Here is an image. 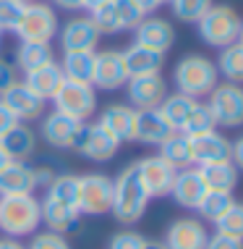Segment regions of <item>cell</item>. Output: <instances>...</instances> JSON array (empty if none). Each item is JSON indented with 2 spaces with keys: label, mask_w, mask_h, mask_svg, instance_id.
Wrapping results in <instances>:
<instances>
[{
  "label": "cell",
  "mask_w": 243,
  "mask_h": 249,
  "mask_svg": "<svg viewBox=\"0 0 243 249\" xmlns=\"http://www.w3.org/2000/svg\"><path fill=\"white\" fill-rule=\"evenodd\" d=\"M133 3L141 8V13H144V16H152V11H157L160 5L167 3V0H133Z\"/></svg>",
  "instance_id": "obj_46"
},
{
  "label": "cell",
  "mask_w": 243,
  "mask_h": 249,
  "mask_svg": "<svg viewBox=\"0 0 243 249\" xmlns=\"http://www.w3.org/2000/svg\"><path fill=\"white\" fill-rule=\"evenodd\" d=\"M0 103L13 113V118H16L18 124L37 121V118H42V113H45V100L37 97L24 82L11 84L8 89L0 95Z\"/></svg>",
  "instance_id": "obj_15"
},
{
  "label": "cell",
  "mask_w": 243,
  "mask_h": 249,
  "mask_svg": "<svg viewBox=\"0 0 243 249\" xmlns=\"http://www.w3.org/2000/svg\"><path fill=\"white\" fill-rule=\"evenodd\" d=\"M50 60H55L52 58L50 42H21L18 50H16V66L24 73L34 71V69H39V66L50 63Z\"/></svg>",
  "instance_id": "obj_32"
},
{
  "label": "cell",
  "mask_w": 243,
  "mask_h": 249,
  "mask_svg": "<svg viewBox=\"0 0 243 249\" xmlns=\"http://www.w3.org/2000/svg\"><path fill=\"white\" fill-rule=\"evenodd\" d=\"M89 18L99 29V35H120L133 29L144 18V13L133 0H105L102 5L89 11Z\"/></svg>",
  "instance_id": "obj_5"
},
{
  "label": "cell",
  "mask_w": 243,
  "mask_h": 249,
  "mask_svg": "<svg viewBox=\"0 0 243 249\" xmlns=\"http://www.w3.org/2000/svg\"><path fill=\"white\" fill-rule=\"evenodd\" d=\"M241 21L243 18L235 13V8L225 3H217V5H209V11L196 21L199 26V37L204 39V45L209 48H227L238 39V29H241Z\"/></svg>",
  "instance_id": "obj_4"
},
{
  "label": "cell",
  "mask_w": 243,
  "mask_h": 249,
  "mask_svg": "<svg viewBox=\"0 0 243 249\" xmlns=\"http://www.w3.org/2000/svg\"><path fill=\"white\" fill-rule=\"evenodd\" d=\"M173 84L180 95H188L194 100L207 97L214 87L220 84V73L212 58L199 55V53H188L175 63L173 69Z\"/></svg>",
  "instance_id": "obj_3"
},
{
  "label": "cell",
  "mask_w": 243,
  "mask_h": 249,
  "mask_svg": "<svg viewBox=\"0 0 243 249\" xmlns=\"http://www.w3.org/2000/svg\"><path fill=\"white\" fill-rule=\"evenodd\" d=\"M204 249H243L241 239H230V236H222V233H209Z\"/></svg>",
  "instance_id": "obj_42"
},
{
  "label": "cell",
  "mask_w": 243,
  "mask_h": 249,
  "mask_svg": "<svg viewBox=\"0 0 243 249\" xmlns=\"http://www.w3.org/2000/svg\"><path fill=\"white\" fill-rule=\"evenodd\" d=\"M207 107L212 110L214 124L222 129H238L243 126V84H217L209 92Z\"/></svg>",
  "instance_id": "obj_7"
},
{
  "label": "cell",
  "mask_w": 243,
  "mask_h": 249,
  "mask_svg": "<svg viewBox=\"0 0 243 249\" xmlns=\"http://www.w3.org/2000/svg\"><path fill=\"white\" fill-rule=\"evenodd\" d=\"M73 152H79L84 160L92 163H107L110 158H115L120 150V142L113 137L107 129H102L99 124H81V129L73 139Z\"/></svg>",
  "instance_id": "obj_6"
},
{
  "label": "cell",
  "mask_w": 243,
  "mask_h": 249,
  "mask_svg": "<svg viewBox=\"0 0 243 249\" xmlns=\"http://www.w3.org/2000/svg\"><path fill=\"white\" fill-rule=\"evenodd\" d=\"M58 39L63 53H79V50H92L99 42V29L94 26L89 16H79L65 21L63 29H58Z\"/></svg>",
  "instance_id": "obj_19"
},
{
  "label": "cell",
  "mask_w": 243,
  "mask_h": 249,
  "mask_svg": "<svg viewBox=\"0 0 243 249\" xmlns=\"http://www.w3.org/2000/svg\"><path fill=\"white\" fill-rule=\"evenodd\" d=\"M0 249H26V244H21L18 239L3 236V239H0Z\"/></svg>",
  "instance_id": "obj_48"
},
{
  "label": "cell",
  "mask_w": 243,
  "mask_h": 249,
  "mask_svg": "<svg viewBox=\"0 0 243 249\" xmlns=\"http://www.w3.org/2000/svg\"><path fill=\"white\" fill-rule=\"evenodd\" d=\"M16 66L8 63L5 58H0V95H3L5 89H8L11 84H16Z\"/></svg>",
  "instance_id": "obj_43"
},
{
  "label": "cell",
  "mask_w": 243,
  "mask_h": 249,
  "mask_svg": "<svg viewBox=\"0 0 243 249\" xmlns=\"http://www.w3.org/2000/svg\"><path fill=\"white\" fill-rule=\"evenodd\" d=\"M214 66H217L220 76H225V82L243 84V45L233 42V45H227V48H222Z\"/></svg>",
  "instance_id": "obj_33"
},
{
  "label": "cell",
  "mask_w": 243,
  "mask_h": 249,
  "mask_svg": "<svg viewBox=\"0 0 243 249\" xmlns=\"http://www.w3.org/2000/svg\"><path fill=\"white\" fill-rule=\"evenodd\" d=\"M63 82H65V76H63V71H60V63H55V60H50V63H45V66H39V69L29 71V73H26V79H24V84L29 87L37 97H42L45 103L55 97V92L60 89V84H63Z\"/></svg>",
  "instance_id": "obj_26"
},
{
  "label": "cell",
  "mask_w": 243,
  "mask_h": 249,
  "mask_svg": "<svg viewBox=\"0 0 243 249\" xmlns=\"http://www.w3.org/2000/svg\"><path fill=\"white\" fill-rule=\"evenodd\" d=\"M230 160H233V165L238 168V171H243V134L235 142H230Z\"/></svg>",
  "instance_id": "obj_44"
},
{
  "label": "cell",
  "mask_w": 243,
  "mask_h": 249,
  "mask_svg": "<svg viewBox=\"0 0 243 249\" xmlns=\"http://www.w3.org/2000/svg\"><path fill=\"white\" fill-rule=\"evenodd\" d=\"M196 105H199V100L175 92V95H165V100L160 103L157 110L162 113V118L173 126V131H183L186 121H188V116L194 113V107H196Z\"/></svg>",
  "instance_id": "obj_29"
},
{
  "label": "cell",
  "mask_w": 243,
  "mask_h": 249,
  "mask_svg": "<svg viewBox=\"0 0 243 249\" xmlns=\"http://www.w3.org/2000/svg\"><path fill=\"white\" fill-rule=\"evenodd\" d=\"M139 176L144 181V189L149 194V199L170 197V186L175 178V168L160 158V155H146V158L136 160Z\"/></svg>",
  "instance_id": "obj_13"
},
{
  "label": "cell",
  "mask_w": 243,
  "mask_h": 249,
  "mask_svg": "<svg viewBox=\"0 0 243 249\" xmlns=\"http://www.w3.org/2000/svg\"><path fill=\"white\" fill-rule=\"evenodd\" d=\"M207 194V184L201 178L196 165H188L175 171L173 186H170V197L175 199V205L186 207V210H196L199 199Z\"/></svg>",
  "instance_id": "obj_20"
},
{
  "label": "cell",
  "mask_w": 243,
  "mask_h": 249,
  "mask_svg": "<svg viewBox=\"0 0 243 249\" xmlns=\"http://www.w3.org/2000/svg\"><path fill=\"white\" fill-rule=\"evenodd\" d=\"M128 73L120 50H99L94 53V73H92V87L105 92H115L126 87Z\"/></svg>",
  "instance_id": "obj_12"
},
{
  "label": "cell",
  "mask_w": 243,
  "mask_h": 249,
  "mask_svg": "<svg viewBox=\"0 0 243 249\" xmlns=\"http://www.w3.org/2000/svg\"><path fill=\"white\" fill-rule=\"evenodd\" d=\"M26 249H71V244L63 233L42 231V233H32V241L26 244Z\"/></svg>",
  "instance_id": "obj_40"
},
{
  "label": "cell",
  "mask_w": 243,
  "mask_h": 249,
  "mask_svg": "<svg viewBox=\"0 0 243 249\" xmlns=\"http://www.w3.org/2000/svg\"><path fill=\"white\" fill-rule=\"evenodd\" d=\"M21 3H29V0H21Z\"/></svg>",
  "instance_id": "obj_54"
},
{
  "label": "cell",
  "mask_w": 243,
  "mask_h": 249,
  "mask_svg": "<svg viewBox=\"0 0 243 249\" xmlns=\"http://www.w3.org/2000/svg\"><path fill=\"white\" fill-rule=\"evenodd\" d=\"M81 124H84V121H76V118L65 116V113L52 110V113H47L42 118V124H39V137H42L50 147H55V150H71Z\"/></svg>",
  "instance_id": "obj_16"
},
{
  "label": "cell",
  "mask_w": 243,
  "mask_h": 249,
  "mask_svg": "<svg viewBox=\"0 0 243 249\" xmlns=\"http://www.w3.org/2000/svg\"><path fill=\"white\" fill-rule=\"evenodd\" d=\"M207 239H209V231L204 220L199 218H178L165 231L167 249H204Z\"/></svg>",
  "instance_id": "obj_17"
},
{
  "label": "cell",
  "mask_w": 243,
  "mask_h": 249,
  "mask_svg": "<svg viewBox=\"0 0 243 249\" xmlns=\"http://www.w3.org/2000/svg\"><path fill=\"white\" fill-rule=\"evenodd\" d=\"M233 192H214V189H207V194L199 199L196 205V213L201 215V220L207 223H217L222 215L227 213V207L233 205Z\"/></svg>",
  "instance_id": "obj_34"
},
{
  "label": "cell",
  "mask_w": 243,
  "mask_h": 249,
  "mask_svg": "<svg viewBox=\"0 0 243 249\" xmlns=\"http://www.w3.org/2000/svg\"><path fill=\"white\" fill-rule=\"evenodd\" d=\"M133 42L141 45V48H146V50H154V53H162V55H165V53L175 45V29L167 18L144 16L136 26H133Z\"/></svg>",
  "instance_id": "obj_14"
},
{
  "label": "cell",
  "mask_w": 243,
  "mask_h": 249,
  "mask_svg": "<svg viewBox=\"0 0 243 249\" xmlns=\"http://www.w3.org/2000/svg\"><path fill=\"white\" fill-rule=\"evenodd\" d=\"M55 5L63 11H81L84 8V0H55Z\"/></svg>",
  "instance_id": "obj_47"
},
{
  "label": "cell",
  "mask_w": 243,
  "mask_h": 249,
  "mask_svg": "<svg viewBox=\"0 0 243 249\" xmlns=\"http://www.w3.org/2000/svg\"><path fill=\"white\" fill-rule=\"evenodd\" d=\"M238 45H243V21H241V29H238V39H235Z\"/></svg>",
  "instance_id": "obj_52"
},
{
  "label": "cell",
  "mask_w": 243,
  "mask_h": 249,
  "mask_svg": "<svg viewBox=\"0 0 243 249\" xmlns=\"http://www.w3.org/2000/svg\"><path fill=\"white\" fill-rule=\"evenodd\" d=\"M97 124L102 126V129L110 131L120 144H123V142H133V134H136V110H133L131 105L113 103V105H107L105 110L99 113Z\"/></svg>",
  "instance_id": "obj_21"
},
{
  "label": "cell",
  "mask_w": 243,
  "mask_h": 249,
  "mask_svg": "<svg viewBox=\"0 0 243 249\" xmlns=\"http://www.w3.org/2000/svg\"><path fill=\"white\" fill-rule=\"evenodd\" d=\"M97 53V50H94ZM94 53L92 50H79V53H63L60 60V71L65 79L81 84H92V73H94Z\"/></svg>",
  "instance_id": "obj_30"
},
{
  "label": "cell",
  "mask_w": 243,
  "mask_h": 249,
  "mask_svg": "<svg viewBox=\"0 0 243 249\" xmlns=\"http://www.w3.org/2000/svg\"><path fill=\"white\" fill-rule=\"evenodd\" d=\"M173 8V16L183 24H196L201 16L209 11L212 0H167Z\"/></svg>",
  "instance_id": "obj_36"
},
{
  "label": "cell",
  "mask_w": 243,
  "mask_h": 249,
  "mask_svg": "<svg viewBox=\"0 0 243 249\" xmlns=\"http://www.w3.org/2000/svg\"><path fill=\"white\" fill-rule=\"evenodd\" d=\"M170 134H173V126L162 118V113L157 107H152V110H136V134H133V142L160 147Z\"/></svg>",
  "instance_id": "obj_23"
},
{
  "label": "cell",
  "mask_w": 243,
  "mask_h": 249,
  "mask_svg": "<svg viewBox=\"0 0 243 249\" xmlns=\"http://www.w3.org/2000/svg\"><path fill=\"white\" fill-rule=\"evenodd\" d=\"M120 55H123L128 79L131 76H146V73H160L162 66H165V55H162V53L146 50L136 42L128 45L126 50H120Z\"/></svg>",
  "instance_id": "obj_24"
},
{
  "label": "cell",
  "mask_w": 243,
  "mask_h": 249,
  "mask_svg": "<svg viewBox=\"0 0 243 249\" xmlns=\"http://www.w3.org/2000/svg\"><path fill=\"white\" fill-rule=\"evenodd\" d=\"M191 144V163L194 165H209V163H222L230 160V139L225 134H220L217 129L188 137Z\"/></svg>",
  "instance_id": "obj_18"
},
{
  "label": "cell",
  "mask_w": 243,
  "mask_h": 249,
  "mask_svg": "<svg viewBox=\"0 0 243 249\" xmlns=\"http://www.w3.org/2000/svg\"><path fill=\"white\" fill-rule=\"evenodd\" d=\"M214 233H222V236L243 241V205L241 202H233V205L227 207V213L214 223Z\"/></svg>",
  "instance_id": "obj_37"
},
{
  "label": "cell",
  "mask_w": 243,
  "mask_h": 249,
  "mask_svg": "<svg viewBox=\"0 0 243 249\" xmlns=\"http://www.w3.org/2000/svg\"><path fill=\"white\" fill-rule=\"evenodd\" d=\"M58 29V13L47 3H26L16 35L21 42H52Z\"/></svg>",
  "instance_id": "obj_9"
},
{
  "label": "cell",
  "mask_w": 243,
  "mask_h": 249,
  "mask_svg": "<svg viewBox=\"0 0 243 249\" xmlns=\"http://www.w3.org/2000/svg\"><path fill=\"white\" fill-rule=\"evenodd\" d=\"M26 3L21 0H0V32H16L21 24Z\"/></svg>",
  "instance_id": "obj_39"
},
{
  "label": "cell",
  "mask_w": 243,
  "mask_h": 249,
  "mask_svg": "<svg viewBox=\"0 0 243 249\" xmlns=\"http://www.w3.org/2000/svg\"><path fill=\"white\" fill-rule=\"evenodd\" d=\"M157 155L165 160V163H170L175 171L194 165L191 163V144H188V137H186L183 131H173L170 137L160 144V152Z\"/></svg>",
  "instance_id": "obj_31"
},
{
  "label": "cell",
  "mask_w": 243,
  "mask_h": 249,
  "mask_svg": "<svg viewBox=\"0 0 243 249\" xmlns=\"http://www.w3.org/2000/svg\"><path fill=\"white\" fill-rule=\"evenodd\" d=\"M42 226V210L34 192L29 194H0V231L11 239L32 236Z\"/></svg>",
  "instance_id": "obj_2"
},
{
  "label": "cell",
  "mask_w": 243,
  "mask_h": 249,
  "mask_svg": "<svg viewBox=\"0 0 243 249\" xmlns=\"http://www.w3.org/2000/svg\"><path fill=\"white\" fill-rule=\"evenodd\" d=\"M144 236L141 233H136V231H120V233H115V236L110 239V247L107 249H141L144 247Z\"/></svg>",
  "instance_id": "obj_41"
},
{
  "label": "cell",
  "mask_w": 243,
  "mask_h": 249,
  "mask_svg": "<svg viewBox=\"0 0 243 249\" xmlns=\"http://www.w3.org/2000/svg\"><path fill=\"white\" fill-rule=\"evenodd\" d=\"M79 213L105 215L113 207V178L105 173H84L79 176Z\"/></svg>",
  "instance_id": "obj_10"
},
{
  "label": "cell",
  "mask_w": 243,
  "mask_h": 249,
  "mask_svg": "<svg viewBox=\"0 0 243 249\" xmlns=\"http://www.w3.org/2000/svg\"><path fill=\"white\" fill-rule=\"evenodd\" d=\"M126 95L133 110H152L167 95V82L160 73H146V76H131L126 82Z\"/></svg>",
  "instance_id": "obj_11"
},
{
  "label": "cell",
  "mask_w": 243,
  "mask_h": 249,
  "mask_svg": "<svg viewBox=\"0 0 243 249\" xmlns=\"http://www.w3.org/2000/svg\"><path fill=\"white\" fill-rule=\"evenodd\" d=\"M0 45H3V32H0Z\"/></svg>",
  "instance_id": "obj_53"
},
{
  "label": "cell",
  "mask_w": 243,
  "mask_h": 249,
  "mask_svg": "<svg viewBox=\"0 0 243 249\" xmlns=\"http://www.w3.org/2000/svg\"><path fill=\"white\" fill-rule=\"evenodd\" d=\"M39 210H42V223L47 226V231H55V233H68L79 226L81 213L76 207L68 205H60V202L45 197L39 199Z\"/></svg>",
  "instance_id": "obj_27"
},
{
  "label": "cell",
  "mask_w": 243,
  "mask_h": 249,
  "mask_svg": "<svg viewBox=\"0 0 243 249\" xmlns=\"http://www.w3.org/2000/svg\"><path fill=\"white\" fill-rule=\"evenodd\" d=\"M105 0H84V11H94L97 5H102Z\"/></svg>",
  "instance_id": "obj_50"
},
{
  "label": "cell",
  "mask_w": 243,
  "mask_h": 249,
  "mask_svg": "<svg viewBox=\"0 0 243 249\" xmlns=\"http://www.w3.org/2000/svg\"><path fill=\"white\" fill-rule=\"evenodd\" d=\"M37 189L34 165L24 160H8L0 171V194H29Z\"/></svg>",
  "instance_id": "obj_22"
},
{
  "label": "cell",
  "mask_w": 243,
  "mask_h": 249,
  "mask_svg": "<svg viewBox=\"0 0 243 249\" xmlns=\"http://www.w3.org/2000/svg\"><path fill=\"white\" fill-rule=\"evenodd\" d=\"M5 163H8V155H5L3 150H0V171H3V168H5Z\"/></svg>",
  "instance_id": "obj_51"
},
{
  "label": "cell",
  "mask_w": 243,
  "mask_h": 249,
  "mask_svg": "<svg viewBox=\"0 0 243 249\" xmlns=\"http://www.w3.org/2000/svg\"><path fill=\"white\" fill-rule=\"evenodd\" d=\"M217 124H214V116L212 110L207 107V103H199L194 107V113L188 116L186 126H183V134L186 137H196V134H207V131H214Z\"/></svg>",
  "instance_id": "obj_38"
},
{
  "label": "cell",
  "mask_w": 243,
  "mask_h": 249,
  "mask_svg": "<svg viewBox=\"0 0 243 249\" xmlns=\"http://www.w3.org/2000/svg\"><path fill=\"white\" fill-rule=\"evenodd\" d=\"M201 178H204L207 189L214 192H233L238 186L241 171L233 165V160H222V163H209V165H196Z\"/></svg>",
  "instance_id": "obj_28"
},
{
  "label": "cell",
  "mask_w": 243,
  "mask_h": 249,
  "mask_svg": "<svg viewBox=\"0 0 243 249\" xmlns=\"http://www.w3.org/2000/svg\"><path fill=\"white\" fill-rule=\"evenodd\" d=\"M50 103L55 105L52 110L65 113V116H71L76 121H89V116L97 110V92H94L92 84H81V82L65 79Z\"/></svg>",
  "instance_id": "obj_8"
},
{
  "label": "cell",
  "mask_w": 243,
  "mask_h": 249,
  "mask_svg": "<svg viewBox=\"0 0 243 249\" xmlns=\"http://www.w3.org/2000/svg\"><path fill=\"white\" fill-rule=\"evenodd\" d=\"M16 124H18V121L13 118V113H11L3 103H0V137H3V134L8 131V129H13Z\"/></svg>",
  "instance_id": "obj_45"
},
{
  "label": "cell",
  "mask_w": 243,
  "mask_h": 249,
  "mask_svg": "<svg viewBox=\"0 0 243 249\" xmlns=\"http://www.w3.org/2000/svg\"><path fill=\"white\" fill-rule=\"evenodd\" d=\"M0 150L8 155V160H24L26 163V158H32L37 150V134L32 131V126L16 124L0 137Z\"/></svg>",
  "instance_id": "obj_25"
},
{
  "label": "cell",
  "mask_w": 243,
  "mask_h": 249,
  "mask_svg": "<svg viewBox=\"0 0 243 249\" xmlns=\"http://www.w3.org/2000/svg\"><path fill=\"white\" fill-rule=\"evenodd\" d=\"M45 197L55 199V202H60V205L76 207L79 205V176H73V173H60V176H55L50 184H47Z\"/></svg>",
  "instance_id": "obj_35"
},
{
  "label": "cell",
  "mask_w": 243,
  "mask_h": 249,
  "mask_svg": "<svg viewBox=\"0 0 243 249\" xmlns=\"http://www.w3.org/2000/svg\"><path fill=\"white\" fill-rule=\"evenodd\" d=\"M149 194L144 189V181L139 176V165L131 163L113 178V207L110 213L115 215L118 223L133 226L144 218Z\"/></svg>",
  "instance_id": "obj_1"
},
{
  "label": "cell",
  "mask_w": 243,
  "mask_h": 249,
  "mask_svg": "<svg viewBox=\"0 0 243 249\" xmlns=\"http://www.w3.org/2000/svg\"><path fill=\"white\" fill-rule=\"evenodd\" d=\"M141 249H167V247H165V241H149V239H146Z\"/></svg>",
  "instance_id": "obj_49"
}]
</instances>
